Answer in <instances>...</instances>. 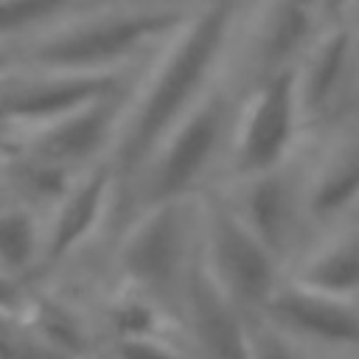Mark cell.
<instances>
[{
	"label": "cell",
	"instance_id": "7402d4cb",
	"mask_svg": "<svg viewBox=\"0 0 359 359\" xmlns=\"http://www.w3.org/2000/svg\"><path fill=\"white\" fill-rule=\"evenodd\" d=\"M17 67V48L11 45H0V81Z\"/></svg>",
	"mask_w": 359,
	"mask_h": 359
},
{
	"label": "cell",
	"instance_id": "4fadbf2b",
	"mask_svg": "<svg viewBox=\"0 0 359 359\" xmlns=\"http://www.w3.org/2000/svg\"><path fill=\"white\" fill-rule=\"evenodd\" d=\"M135 84L121 93H112L101 101H93V104H87V107L25 135L3 149L20 151L31 160L62 168L67 174H81V171L93 168L95 163L109 160Z\"/></svg>",
	"mask_w": 359,
	"mask_h": 359
},
{
	"label": "cell",
	"instance_id": "cb8c5ba5",
	"mask_svg": "<svg viewBox=\"0 0 359 359\" xmlns=\"http://www.w3.org/2000/svg\"><path fill=\"white\" fill-rule=\"evenodd\" d=\"M353 28H356V36H359V17L353 20Z\"/></svg>",
	"mask_w": 359,
	"mask_h": 359
},
{
	"label": "cell",
	"instance_id": "44dd1931",
	"mask_svg": "<svg viewBox=\"0 0 359 359\" xmlns=\"http://www.w3.org/2000/svg\"><path fill=\"white\" fill-rule=\"evenodd\" d=\"M325 8V20L331 22H353L359 17V0H323Z\"/></svg>",
	"mask_w": 359,
	"mask_h": 359
},
{
	"label": "cell",
	"instance_id": "8fae6325",
	"mask_svg": "<svg viewBox=\"0 0 359 359\" xmlns=\"http://www.w3.org/2000/svg\"><path fill=\"white\" fill-rule=\"evenodd\" d=\"M294 73L309 137L339 126L353 112L359 87V36L353 22L325 25Z\"/></svg>",
	"mask_w": 359,
	"mask_h": 359
},
{
	"label": "cell",
	"instance_id": "30bf717a",
	"mask_svg": "<svg viewBox=\"0 0 359 359\" xmlns=\"http://www.w3.org/2000/svg\"><path fill=\"white\" fill-rule=\"evenodd\" d=\"M325 25L323 0H255L241 28L233 67L244 84L292 70Z\"/></svg>",
	"mask_w": 359,
	"mask_h": 359
},
{
	"label": "cell",
	"instance_id": "e0dca14e",
	"mask_svg": "<svg viewBox=\"0 0 359 359\" xmlns=\"http://www.w3.org/2000/svg\"><path fill=\"white\" fill-rule=\"evenodd\" d=\"M45 216L25 202L0 199V269L34 283L42 264Z\"/></svg>",
	"mask_w": 359,
	"mask_h": 359
},
{
	"label": "cell",
	"instance_id": "ffe728a7",
	"mask_svg": "<svg viewBox=\"0 0 359 359\" xmlns=\"http://www.w3.org/2000/svg\"><path fill=\"white\" fill-rule=\"evenodd\" d=\"M34 283L14 278L11 272L0 269V317H22L31 306Z\"/></svg>",
	"mask_w": 359,
	"mask_h": 359
},
{
	"label": "cell",
	"instance_id": "ac0fdd59",
	"mask_svg": "<svg viewBox=\"0 0 359 359\" xmlns=\"http://www.w3.org/2000/svg\"><path fill=\"white\" fill-rule=\"evenodd\" d=\"M98 0H0V45L20 48Z\"/></svg>",
	"mask_w": 359,
	"mask_h": 359
},
{
	"label": "cell",
	"instance_id": "5bb4252c",
	"mask_svg": "<svg viewBox=\"0 0 359 359\" xmlns=\"http://www.w3.org/2000/svg\"><path fill=\"white\" fill-rule=\"evenodd\" d=\"M320 359H359V303L283 280L258 317Z\"/></svg>",
	"mask_w": 359,
	"mask_h": 359
},
{
	"label": "cell",
	"instance_id": "3957f363",
	"mask_svg": "<svg viewBox=\"0 0 359 359\" xmlns=\"http://www.w3.org/2000/svg\"><path fill=\"white\" fill-rule=\"evenodd\" d=\"M244 90V79L230 65L219 84L168 132L137 177L126 185L121 194L118 227L140 208L168 199L205 196L219 185Z\"/></svg>",
	"mask_w": 359,
	"mask_h": 359
},
{
	"label": "cell",
	"instance_id": "5b68a950",
	"mask_svg": "<svg viewBox=\"0 0 359 359\" xmlns=\"http://www.w3.org/2000/svg\"><path fill=\"white\" fill-rule=\"evenodd\" d=\"M205 272L250 317H261L289 269L286 264L238 219L219 188L202 196V250Z\"/></svg>",
	"mask_w": 359,
	"mask_h": 359
},
{
	"label": "cell",
	"instance_id": "277c9868",
	"mask_svg": "<svg viewBox=\"0 0 359 359\" xmlns=\"http://www.w3.org/2000/svg\"><path fill=\"white\" fill-rule=\"evenodd\" d=\"M199 250L202 196L140 208L115 230L107 247V283L146 292L177 317V303L199 264Z\"/></svg>",
	"mask_w": 359,
	"mask_h": 359
},
{
	"label": "cell",
	"instance_id": "6da1fadb",
	"mask_svg": "<svg viewBox=\"0 0 359 359\" xmlns=\"http://www.w3.org/2000/svg\"><path fill=\"white\" fill-rule=\"evenodd\" d=\"M255 0H194L185 22L143 67L112 146L121 194L168 132L230 70Z\"/></svg>",
	"mask_w": 359,
	"mask_h": 359
},
{
	"label": "cell",
	"instance_id": "ba28073f",
	"mask_svg": "<svg viewBox=\"0 0 359 359\" xmlns=\"http://www.w3.org/2000/svg\"><path fill=\"white\" fill-rule=\"evenodd\" d=\"M143 67L126 73H70L17 65L0 81V146H8L93 101L132 87Z\"/></svg>",
	"mask_w": 359,
	"mask_h": 359
},
{
	"label": "cell",
	"instance_id": "2e32d148",
	"mask_svg": "<svg viewBox=\"0 0 359 359\" xmlns=\"http://www.w3.org/2000/svg\"><path fill=\"white\" fill-rule=\"evenodd\" d=\"M289 280L359 303V219L311 238L289 266Z\"/></svg>",
	"mask_w": 359,
	"mask_h": 359
},
{
	"label": "cell",
	"instance_id": "9a60e30c",
	"mask_svg": "<svg viewBox=\"0 0 359 359\" xmlns=\"http://www.w3.org/2000/svg\"><path fill=\"white\" fill-rule=\"evenodd\" d=\"M177 328L194 359H255V317L213 283L202 258L177 303Z\"/></svg>",
	"mask_w": 359,
	"mask_h": 359
},
{
	"label": "cell",
	"instance_id": "7a4b0ae2",
	"mask_svg": "<svg viewBox=\"0 0 359 359\" xmlns=\"http://www.w3.org/2000/svg\"><path fill=\"white\" fill-rule=\"evenodd\" d=\"M194 0H98L17 48L20 67L126 73L143 67L185 22Z\"/></svg>",
	"mask_w": 359,
	"mask_h": 359
},
{
	"label": "cell",
	"instance_id": "8992f818",
	"mask_svg": "<svg viewBox=\"0 0 359 359\" xmlns=\"http://www.w3.org/2000/svg\"><path fill=\"white\" fill-rule=\"evenodd\" d=\"M294 70L297 67L247 84L219 185L278 168L306 146L309 132Z\"/></svg>",
	"mask_w": 359,
	"mask_h": 359
},
{
	"label": "cell",
	"instance_id": "7c38bea8",
	"mask_svg": "<svg viewBox=\"0 0 359 359\" xmlns=\"http://www.w3.org/2000/svg\"><path fill=\"white\" fill-rule=\"evenodd\" d=\"M309 140L306 244L359 219V115L351 112L339 126Z\"/></svg>",
	"mask_w": 359,
	"mask_h": 359
},
{
	"label": "cell",
	"instance_id": "603a6c76",
	"mask_svg": "<svg viewBox=\"0 0 359 359\" xmlns=\"http://www.w3.org/2000/svg\"><path fill=\"white\" fill-rule=\"evenodd\" d=\"M353 112L359 115V87H356V101H353Z\"/></svg>",
	"mask_w": 359,
	"mask_h": 359
},
{
	"label": "cell",
	"instance_id": "d6986e66",
	"mask_svg": "<svg viewBox=\"0 0 359 359\" xmlns=\"http://www.w3.org/2000/svg\"><path fill=\"white\" fill-rule=\"evenodd\" d=\"M98 359H194L180 331L151 337H118L104 339Z\"/></svg>",
	"mask_w": 359,
	"mask_h": 359
},
{
	"label": "cell",
	"instance_id": "52a82bcc",
	"mask_svg": "<svg viewBox=\"0 0 359 359\" xmlns=\"http://www.w3.org/2000/svg\"><path fill=\"white\" fill-rule=\"evenodd\" d=\"M121 180L109 160L95 163L67 188L45 216L42 264L34 286L73 275L101 244L109 247L118 227Z\"/></svg>",
	"mask_w": 359,
	"mask_h": 359
},
{
	"label": "cell",
	"instance_id": "9c48e42d",
	"mask_svg": "<svg viewBox=\"0 0 359 359\" xmlns=\"http://www.w3.org/2000/svg\"><path fill=\"white\" fill-rule=\"evenodd\" d=\"M311 140L278 168L219 185L238 219L286 264L297 258L306 244V174Z\"/></svg>",
	"mask_w": 359,
	"mask_h": 359
}]
</instances>
